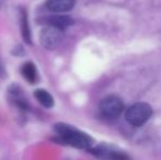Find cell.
<instances>
[{
  "label": "cell",
  "instance_id": "cell-8",
  "mask_svg": "<svg viewBox=\"0 0 161 160\" xmlns=\"http://www.w3.org/2000/svg\"><path fill=\"white\" fill-rule=\"evenodd\" d=\"M21 74L23 78L30 83H34L37 79V71H36V67L34 66L33 63L29 62L22 66Z\"/></svg>",
  "mask_w": 161,
  "mask_h": 160
},
{
  "label": "cell",
  "instance_id": "cell-4",
  "mask_svg": "<svg viewBox=\"0 0 161 160\" xmlns=\"http://www.w3.org/2000/svg\"><path fill=\"white\" fill-rule=\"evenodd\" d=\"M92 155L104 160H129V156L122 150L117 149L114 146L102 144L97 147H91L88 149Z\"/></svg>",
  "mask_w": 161,
  "mask_h": 160
},
{
  "label": "cell",
  "instance_id": "cell-5",
  "mask_svg": "<svg viewBox=\"0 0 161 160\" xmlns=\"http://www.w3.org/2000/svg\"><path fill=\"white\" fill-rule=\"evenodd\" d=\"M63 40V31L54 28V26H46L42 30L40 35V41L43 47L46 49H55L58 47Z\"/></svg>",
  "mask_w": 161,
  "mask_h": 160
},
{
  "label": "cell",
  "instance_id": "cell-7",
  "mask_svg": "<svg viewBox=\"0 0 161 160\" xmlns=\"http://www.w3.org/2000/svg\"><path fill=\"white\" fill-rule=\"evenodd\" d=\"M47 22L51 26H54L60 31H65L74 24V20L68 15H52L47 19Z\"/></svg>",
  "mask_w": 161,
  "mask_h": 160
},
{
  "label": "cell",
  "instance_id": "cell-9",
  "mask_svg": "<svg viewBox=\"0 0 161 160\" xmlns=\"http://www.w3.org/2000/svg\"><path fill=\"white\" fill-rule=\"evenodd\" d=\"M34 96L37 99V101L45 108H52L54 105V99L49 92L43 89H37L34 92Z\"/></svg>",
  "mask_w": 161,
  "mask_h": 160
},
{
  "label": "cell",
  "instance_id": "cell-6",
  "mask_svg": "<svg viewBox=\"0 0 161 160\" xmlns=\"http://www.w3.org/2000/svg\"><path fill=\"white\" fill-rule=\"evenodd\" d=\"M75 2L76 0H48L46 3V8L55 13L67 12L74 8Z\"/></svg>",
  "mask_w": 161,
  "mask_h": 160
},
{
  "label": "cell",
  "instance_id": "cell-11",
  "mask_svg": "<svg viewBox=\"0 0 161 160\" xmlns=\"http://www.w3.org/2000/svg\"><path fill=\"white\" fill-rule=\"evenodd\" d=\"M21 32H22V37L26 43L31 44V31L30 26H29V19H28V13L24 9L21 10Z\"/></svg>",
  "mask_w": 161,
  "mask_h": 160
},
{
  "label": "cell",
  "instance_id": "cell-3",
  "mask_svg": "<svg viewBox=\"0 0 161 160\" xmlns=\"http://www.w3.org/2000/svg\"><path fill=\"white\" fill-rule=\"evenodd\" d=\"M100 114L106 120H115L122 114L124 110V103L119 97L108 96L100 102Z\"/></svg>",
  "mask_w": 161,
  "mask_h": 160
},
{
  "label": "cell",
  "instance_id": "cell-2",
  "mask_svg": "<svg viewBox=\"0 0 161 160\" xmlns=\"http://www.w3.org/2000/svg\"><path fill=\"white\" fill-rule=\"evenodd\" d=\"M153 115V109L148 103L138 102L130 105L125 113V119L130 125L139 127L144 125Z\"/></svg>",
  "mask_w": 161,
  "mask_h": 160
},
{
  "label": "cell",
  "instance_id": "cell-1",
  "mask_svg": "<svg viewBox=\"0 0 161 160\" xmlns=\"http://www.w3.org/2000/svg\"><path fill=\"white\" fill-rule=\"evenodd\" d=\"M55 130L63 143L69 146L80 149H90L93 146V139L89 135L70 125L59 123L55 125Z\"/></svg>",
  "mask_w": 161,
  "mask_h": 160
},
{
  "label": "cell",
  "instance_id": "cell-10",
  "mask_svg": "<svg viewBox=\"0 0 161 160\" xmlns=\"http://www.w3.org/2000/svg\"><path fill=\"white\" fill-rule=\"evenodd\" d=\"M22 91L20 89H11L10 91V96L11 99H12L13 103L17 105L18 108L22 110H29V102L25 100L23 96H22Z\"/></svg>",
  "mask_w": 161,
  "mask_h": 160
},
{
  "label": "cell",
  "instance_id": "cell-12",
  "mask_svg": "<svg viewBox=\"0 0 161 160\" xmlns=\"http://www.w3.org/2000/svg\"><path fill=\"white\" fill-rule=\"evenodd\" d=\"M0 73H1V65H0Z\"/></svg>",
  "mask_w": 161,
  "mask_h": 160
}]
</instances>
